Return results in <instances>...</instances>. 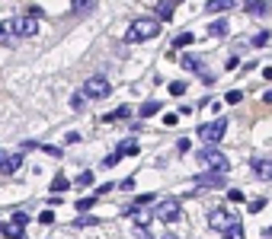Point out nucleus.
Returning <instances> with one entry per match:
<instances>
[{
    "label": "nucleus",
    "instance_id": "obj_39",
    "mask_svg": "<svg viewBox=\"0 0 272 239\" xmlns=\"http://www.w3.org/2000/svg\"><path fill=\"white\" fill-rule=\"evenodd\" d=\"M263 207H266V198H256V201L250 204V210H263Z\"/></svg>",
    "mask_w": 272,
    "mask_h": 239
},
{
    "label": "nucleus",
    "instance_id": "obj_7",
    "mask_svg": "<svg viewBox=\"0 0 272 239\" xmlns=\"http://www.w3.org/2000/svg\"><path fill=\"white\" fill-rule=\"evenodd\" d=\"M234 220H237V214H234V210H227V207H215L212 214H208V227L218 230V233H224Z\"/></svg>",
    "mask_w": 272,
    "mask_h": 239
},
{
    "label": "nucleus",
    "instance_id": "obj_12",
    "mask_svg": "<svg viewBox=\"0 0 272 239\" xmlns=\"http://www.w3.org/2000/svg\"><path fill=\"white\" fill-rule=\"evenodd\" d=\"M195 185L202 188H224V172H215V169H205V172L195 179Z\"/></svg>",
    "mask_w": 272,
    "mask_h": 239
},
{
    "label": "nucleus",
    "instance_id": "obj_43",
    "mask_svg": "<svg viewBox=\"0 0 272 239\" xmlns=\"http://www.w3.org/2000/svg\"><path fill=\"white\" fill-rule=\"evenodd\" d=\"M263 77H266V80H272V67H266V70H263Z\"/></svg>",
    "mask_w": 272,
    "mask_h": 239
},
{
    "label": "nucleus",
    "instance_id": "obj_34",
    "mask_svg": "<svg viewBox=\"0 0 272 239\" xmlns=\"http://www.w3.org/2000/svg\"><path fill=\"white\" fill-rule=\"evenodd\" d=\"M227 201H234V204H237V201H243V191H237V188H230V191H227Z\"/></svg>",
    "mask_w": 272,
    "mask_h": 239
},
{
    "label": "nucleus",
    "instance_id": "obj_10",
    "mask_svg": "<svg viewBox=\"0 0 272 239\" xmlns=\"http://www.w3.org/2000/svg\"><path fill=\"white\" fill-rule=\"evenodd\" d=\"M23 166V153H3L0 150V175H13Z\"/></svg>",
    "mask_w": 272,
    "mask_h": 239
},
{
    "label": "nucleus",
    "instance_id": "obj_4",
    "mask_svg": "<svg viewBox=\"0 0 272 239\" xmlns=\"http://www.w3.org/2000/svg\"><path fill=\"white\" fill-rule=\"evenodd\" d=\"M6 26H10V32H16L19 38H32L39 32V16H29V13H26V16H16Z\"/></svg>",
    "mask_w": 272,
    "mask_h": 239
},
{
    "label": "nucleus",
    "instance_id": "obj_9",
    "mask_svg": "<svg viewBox=\"0 0 272 239\" xmlns=\"http://www.w3.org/2000/svg\"><path fill=\"white\" fill-rule=\"evenodd\" d=\"M125 217H128V220H132V223H135V227H138V230H141V233H144V230H147V227H151V217H154V210H141V207H138V204H132V207H128V210H125Z\"/></svg>",
    "mask_w": 272,
    "mask_h": 239
},
{
    "label": "nucleus",
    "instance_id": "obj_29",
    "mask_svg": "<svg viewBox=\"0 0 272 239\" xmlns=\"http://www.w3.org/2000/svg\"><path fill=\"white\" fill-rule=\"evenodd\" d=\"M135 204H138V207H147V204H154V195H138Z\"/></svg>",
    "mask_w": 272,
    "mask_h": 239
},
{
    "label": "nucleus",
    "instance_id": "obj_46",
    "mask_svg": "<svg viewBox=\"0 0 272 239\" xmlns=\"http://www.w3.org/2000/svg\"><path fill=\"white\" fill-rule=\"evenodd\" d=\"M173 3H182V0H173Z\"/></svg>",
    "mask_w": 272,
    "mask_h": 239
},
{
    "label": "nucleus",
    "instance_id": "obj_41",
    "mask_svg": "<svg viewBox=\"0 0 272 239\" xmlns=\"http://www.w3.org/2000/svg\"><path fill=\"white\" fill-rule=\"evenodd\" d=\"M64 140H67V143H77V140H80V134H77V131H71V134H64Z\"/></svg>",
    "mask_w": 272,
    "mask_h": 239
},
{
    "label": "nucleus",
    "instance_id": "obj_1",
    "mask_svg": "<svg viewBox=\"0 0 272 239\" xmlns=\"http://www.w3.org/2000/svg\"><path fill=\"white\" fill-rule=\"evenodd\" d=\"M157 32H160V19H157V16H141V19H135V23L128 26L125 42H128V45L151 42V38H157Z\"/></svg>",
    "mask_w": 272,
    "mask_h": 239
},
{
    "label": "nucleus",
    "instance_id": "obj_35",
    "mask_svg": "<svg viewBox=\"0 0 272 239\" xmlns=\"http://www.w3.org/2000/svg\"><path fill=\"white\" fill-rule=\"evenodd\" d=\"M119 156H122V153H109L106 160H103V166H106V169H109V166H115V163H119Z\"/></svg>",
    "mask_w": 272,
    "mask_h": 239
},
{
    "label": "nucleus",
    "instance_id": "obj_23",
    "mask_svg": "<svg viewBox=\"0 0 272 239\" xmlns=\"http://www.w3.org/2000/svg\"><path fill=\"white\" fill-rule=\"evenodd\" d=\"M74 227H77V230H87V227H99V220H96V217H80V220H74Z\"/></svg>",
    "mask_w": 272,
    "mask_h": 239
},
{
    "label": "nucleus",
    "instance_id": "obj_38",
    "mask_svg": "<svg viewBox=\"0 0 272 239\" xmlns=\"http://www.w3.org/2000/svg\"><path fill=\"white\" fill-rule=\"evenodd\" d=\"M269 42V35H266V32H260V35H253V45L256 48H260V45H266Z\"/></svg>",
    "mask_w": 272,
    "mask_h": 239
},
{
    "label": "nucleus",
    "instance_id": "obj_25",
    "mask_svg": "<svg viewBox=\"0 0 272 239\" xmlns=\"http://www.w3.org/2000/svg\"><path fill=\"white\" fill-rule=\"evenodd\" d=\"M93 3H96V0H74V10H77V13H90Z\"/></svg>",
    "mask_w": 272,
    "mask_h": 239
},
{
    "label": "nucleus",
    "instance_id": "obj_5",
    "mask_svg": "<svg viewBox=\"0 0 272 239\" xmlns=\"http://www.w3.org/2000/svg\"><path fill=\"white\" fill-rule=\"evenodd\" d=\"M84 93H87V99H106V96L112 93V86H109V80L103 73H96V77H90L84 83Z\"/></svg>",
    "mask_w": 272,
    "mask_h": 239
},
{
    "label": "nucleus",
    "instance_id": "obj_8",
    "mask_svg": "<svg viewBox=\"0 0 272 239\" xmlns=\"http://www.w3.org/2000/svg\"><path fill=\"white\" fill-rule=\"evenodd\" d=\"M26 227H29V214H26V210H13V220L6 223L3 236H10V239H19V236L26 233Z\"/></svg>",
    "mask_w": 272,
    "mask_h": 239
},
{
    "label": "nucleus",
    "instance_id": "obj_26",
    "mask_svg": "<svg viewBox=\"0 0 272 239\" xmlns=\"http://www.w3.org/2000/svg\"><path fill=\"white\" fill-rule=\"evenodd\" d=\"M90 182H93V172H80V175H77V185H74V188H87Z\"/></svg>",
    "mask_w": 272,
    "mask_h": 239
},
{
    "label": "nucleus",
    "instance_id": "obj_45",
    "mask_svg": "<svg viewBox=\"0 0 272 239\" xmlns=\"http://www.w3.org/2000/svg\"><path fill=\"white\" fill-rule=\"evenodd\" d=\"M3 230H6V223H3V220H0V236H3Z\"/></svg>",
    "mask_w": 272,
    "mask_h": 239
},
{
    "label": "nucleus",
    "instance_id": "obj_3",
    "mask_svg": "<svg viewBox=\"0 0 272 239\" xmlns=\"http://www.w3.org/2000/svg\"><path fill=\"white\" fill-rule=\"evenodd\" d=\"M195 134H199L202 143H221L224 134H227V118H215V121H208V125H199Z\"/></svg>",
    "mask_w": 272,
    "mask_h": 239
},
{
    "label": "nucleus",
    "instance_id": "obj_13",
    "mask_svg": "<svg viewBox=\"0 0 272 239\" xmlns=\"http://www.w3.org/2000/svg\"><path fill=\"white\" fill-rule=\"evenodd\" d=\"M173 0H160V3H157V19H160V23H167V19H173Z\"/></svg>",
    "mask_w": 272,
    "mask_h": 239
},
{
    "label": "nucleus",
    "instance_id": "obj_33",
    "mask_svg": "<svg viewBox=\"0 0 272 239\" xmlns=\"http://www.w3.org/2000/svg\"><path fill=\"white\" fill-rule=\"evenodd\" d=\"M119 153H128V156H138V143H125Z\"/></svg>",
    "mask_w": 272,
    "mask_h": 239
},
{
    "label": "nucleus",
    "instance_id": "obj_31",
    "mask_svg": "<svg viewBox=\"0 0 272 239\" xmlns=\"http://www.w3.org/2000/svg\"><path fill=\"white\" fill-rule=\"evenodd\" d=\"M39 220H42L45 227H48V223H54V210H42V214H39Z\"/></svg>",
    "mask_w": 272,
    "mask_h": 239
},
{
    "label": "nucleus",
    "instance_id": "obj_42",
    "mask_svg": "<svg viewBox=\"0 0 272 239\" xmlns=\"http://www.w3.org/2000/svg\"><path fill=\"white\" fill-rule=\"evenodd\" d=\"M3 32H10V26H6V23H0V38H3Z\"/></svg>",
    "mask_w": 272,
    "mask_h": 239
},
{
    "label": "nucleus",
    "instance_id": "obj_16",
    "mask_svg": "<svg viewBox=\"0 0 272 239\" xmlns=\"http://www.w3.org/2000/svg\"><path fill=\"white\" fill-rule=\"evenodd\" d=\"M230 6H234V0H208L205 10H208V13H227Z\"/></svg>",
    "mask_w": 272,
    "mask_h": 239
},
{
    "label": "nucleus",
    "instance_id": "obj_22",
    "mask_svg": "<svg viewBox=\"0 0 272 239\" xmlns=\"http://www.w3.org/2000/svg\"><path fill=\"white\" fill-rule=\"evenodd\" d=\"M128 115H132V108L122 105V108H115L112 115H106V121H122V118H128Z\"/></svg>",
    "mask_w": 272,
    "mask_h": 239
},
{
    "label": "nucleus",
    "instance_id": "obj_6",
    "mask_svg": "<svg viewBox=\"0 0 272 239\" xmlns=\"http://www.w3.org/2000/svg\"><path fill=\"white\" fill-rule=\"evenodd\" d=\"M154 217L163 220V223H176L180 220V201H176V198H163L157 204V210H154Z\"/></svg>",
    "mask_w": 272,
    "mask_h": 239
},
{
    "label": "nucleus",
    "instance_id": "obj_15",
    "mask_svg": "<svg viewBox=\"0 0 272 239\" xmlns=\"http://www.w3.org/2000/svg\"><path fill=\"white\" fill-rule=\"evenodd\" d=\"M48 188L54 191V195H61V191H67V188H71V182H67V175H64V172H58V175L51 179V185H48Z\"/></svg>",
    "mask_w": 272,
    "mask_h": 239
},
{
    "label": "nucleus",
    "instance_id": "obj_24",
    "mask_svg": "<svg viewBox=\"0 0 272 239\" xmlns=\"http://www.w3.org/2000/svg\"><path fill=\"white\" fill-rule=\"evenodd\" d=\"M84 102H87V93H84V90L71 96V108H84Z\"/></svg>",
    "mask_w": 272,
    "mask_h": 239
},
{
    "label": "nucleus",
    "instance_id": "obj_19",
    "mask_svg": "<svg viewBox=\"0 0 272 239\" xmlns=\"http://www.w3.org/2000/svg\"><path fill=\"white\" fill-rule=\"evenodd\" d=\"M247 10H250V13H256V16H266V13H269V3H263V0H250Z\"/></svg>",
    "mask_w": 272,
    "mask_h": 239
},
{
    "label": "nucleus",
    "instance_id": "obj_36",
    "mask_svg": "<svg viewBox=\"0 0 272 239\" xmlns=\"http://www.w3.org/2000/svg\"><path fill=\"white\" fill-rule=\"evenodd\" d=\"M224 67H227V70H237V67H240V58H227V61H224Z\"/></svg>",
    "mask_w": 272,
    "mask_h": 239
},
{
    "label": "nucleus",
    "instance_id": "obj_30",
    "mask_svg": "<svg viewBox=\"0 0 272 239\" xmlns=\"http://www.w3.org/2000/svg\"><path fill=\"white\" fill-rule=\"evenodd\" d=\"M170 93H173V96H182V93H186V83H180V80H176V83H170Z\"/></svg>",
    "mask_w": 272,
    "mask_h": 239
},
{
    "label": "nucleus",
    "instance_id": "obj_37",
    "mask_svg": "<svg viewBox=\"0 0 272 239\" xmlns=\"http://www.w3.org/2000/svg\"><path fill=\"white\" fill-rule=\"evenodd\" d=\"M176 121H180V118H176V115H173V112H167V115H163V125H167V128H173V125H176Z\"/></svg>",
    "mask_w": 272,
    "mask_h": 239
},
{
    "label": "nucleus",
    "instance_id": "obj_21",
    "mask_svg": "<svg viewBox=\"0 0 272 239\" xmlns=\"http://www.w3.org/2000/svg\"><path fill=\"white\" fill-rule=\"evenodd\" d=\"M224 236H230V239H243V227H240V220H234L227 230H224Z\"/></svg>",
    "mask_w": 272,
    "mask_h": 239
},
{
    "label": "nucleus",
    "instance_id": "obj_18",
    "mask_svg": "<svg viewBox=\"0 0 272 239\" xmlns=\"http://www.w3.org/2000/svg\"><path fill=\"white\" fill-rule=\"evenodd\" d=\"M157 112H160V102H144V105L138 108L141 118H151V115H157Z\"/></svg>",
    "mask_w": 272,
    "mask_h": 239
},
{
    "label": "nucleus",
    "instance_id": "obj_44",
    "mask_svg": "<svg viewBox=\"0 0 272 239\" xmlns=\"http://www.w3.org/2000/svg\"><path fill=\"white\" fill-rule=\"evenodd\" d=\"M263 99H266V102H269V105H272V90H269L266 96H263Z\"/></svg>",
    "mask_w": 272,
    "mask_h": 239
},
{
    "label": "nucleus",
    "instance_id": "obj_27",
    "mask_svg": "<svg viewBox=\"0 0 272 239\" xmlns=\"http://www.w3.org/2000/svg\"><path fill=\"white\" fill-rule=\"evenodd\" d=\"M115 185H119L122 191H135V185H138V182L132 179V175H128V179H122V182H115Z\"/></svg>",
    "mask_w": 272,
    "mask_h": 239
},
{
    "label": "nucleus",
    "instance_id": "obj_14",
    "mask_svg": "<svg viewBox=\"0 0 272 239\" xmlns=\"http://www.w3.org/2000/svg\"><path fill=\"white\" fill-rule=\"evenodd\" d=\"M192 42H195V35H192V32H180V35L173 38V54L180 51V48H189Z\"/></svg>",
    "mask_w": 272,
    "mask_h": 239
},
{
    "label": "nucleus",
    "instance_id": "obj_11",
    "mask_svg": "<svg viewBox=\"0 0 272 239\" xmlns=\"http://www.w3.org/2000/svg\"><path fill=\"white\" fill-rule=\"evenodd\" d=\"M250 169H253V175H256V179H263V182H272V160L253 156V160H250Z\"/></svg>",
    "mask_w": 272,
    "mask_h": 239
},
{
    "label": "nucleus",
    "instance_id": "obj_32",
    "mask_svg": "<svg viewBox=\"0 0 272 239\" xmlns=\"http://www.w3.org/2000/svg\"><path fill=\"white\" fill-rule=\"evenodd\" d=\"M240 99H243V93H240V90H230V93H227V102H230V105H237Z\"/></svg>",
    "mask_w": 272,
    "mask_h": 239
},
{
    "label": "nucleus",
    "instance_id": "obj_17",
    "mask_svg": "<svg viewBox=\"0 0 272 239\" xmlns=\"http://www.w3.org/2000/svg\"><path fill=\"white\" fill-rule=\"evenodd\" d=\"M180 64L186 67V70H192V73H202V61L195 58V54H186V58H180Z\"/></svg>",
    "mask_w": 272,
    "mask_h": 239
},
{
    "label": "nucleus",
    "instance_id": "obj_2",
    "mask_svg": "<svg viewBox=\"0 0 272 239\" xmlns=\"http://www.w3.org/2000/svg\"><path fill=\"white\" fill-rule=\"evenodd\" d=\"M199 163H202V169H215V172H227V169H230L227 156H224L215 143H208V147L199 150Z\"/></svg>",
    "mask_w": 272,
    "mask_h": 239
},
{
    "label": "nucleus",
    "instance_id": "obj_40",
    "mask_svg": "<svg viewBox=\"0 0 272 239\" xmlns=\"http://www.w3.org/2000/svg\"><path fill=\"white\" fill-rule=\"evenodd\" d=\"M45 153H48V156H61V150L51 147V143H45Z\"/></svg>",
    "mask_w": 272,
    "mask_h": 239
},
{
    "label": "nucleus",
    "instance_id": "obj_20",
    "mask_svg": "<svg viewBox=\"0 0 272 239\" xmlns=\"http://www.w3.org/2000/svg\"><path fill=\"white\" fill-rule=\"evenodd\" d=\"M208 32H212V35H227V19H215V23L208 26Z\"/></svg>",
    "mask_w": 272,
    "mask_h": 239
},
{
    "label": "nucleus",
    "instance_id": "obj_28",
    "mask_svg": "<svg viewBox=\"0 0 272 239\" xmlns=\"http://www.w3.org/2000/svg\"><path fill=\"white\" fill-rule=\"evenodd\" d=\"M93 204H96V198H84V201H77L74 207H77V210H90Z\"/></svg>",
    "mask_w": 272,
    "mask_h": 239
}]
</instances>
